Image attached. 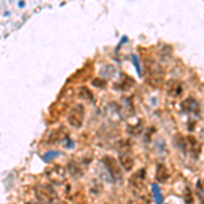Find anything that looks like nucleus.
I'll list each match as a JSON object with an SVG mask.
<instances>
[{"label":"nucleus","instance_id":"nucleus-18","mask_svg":"<svg viewBox=\"0 0 204 204\" xmlns=\"http://www.w3.org/2000/svg\"><path fill=\"white\" fill-rule=\"evenodd\" d=\"M131 57H132V61H134L135 67H136V71H137V74H139V76H141V65H140V63H139V60H137V56L132 55Z\"/></svg>","mask_w":204,"mask_h":204},{"label":"nucleus","instance_id":"nucleus-6","mask_svg":"<svg viewBox=\"0 0 204 204\" xmlns=\"http://www.w3.org/2000/svg\"><path fill=\"white\" fill-rule=\"evenodd\" d=\"M144 174H146V172L143 169H140L139 172H136L134 176L131 177L129 184H131V186H132V189H135L137 192L144 189Z\"/></svg>","mask_w":204,"mask_h":204},{"label":"nucleus","instance_id":"nucleus-12","mask_svg":"<svg viewBox=\"0 0 204 204\" xmlns=\"http://www.w3.org/2000/svg\"><path fill=\"white\" fill-rule=\"evenodd\" d=\"M167 93L173 95H180L182 93V87H181L180 83L177 82H170L169 87H167Z\"/></svg>","mask_w":204,"mask_h":204},{"label":"nucleus","instance_id":"nucleus-15","mask_svg":"<svg viewBox=\"0 0 204 204\" xmlns=\"http://www.w3.org/2000/svg\"><path fill=\"white\" fill-rule=\"evenodd\" d=\"M172 49H170L167 45H163V48H162V51H161V55H162V59H165V60H169L170 57H172Z\"/></svg>","mask_w":204,"mask_h":204},{"label":"nucleus","instance_id":"nucleus-16","mask_svg":"<svg viewBox=\"0 0 204 204\" xmlns=\"http://www.w3.org/2000/svg\"><path fill=\"white\" fill-rule=\"evenodd\" d=\"M80 97H87V99L89 101H93V94H91V91L87 89V87H82L80 89Z\"/></svg>","mask_w":204,"mask_h":204},{"label":"nucleus","instance_id":"nucleus-9","mask_svg":"<svg viewBox=\"0 0 204 204\" xmlns=\"http://www.w3.org/2000/svg\"><path fill=\"white\" fill-rule=\"evenodd\" d=\"M186 150H189V153L195 155V158L200 154V144H199V141L195 139L193 136H188L186 137Z\"/></svg>","mask_w":204,"mask_h":204},{"label":"nucleus","instance_id":"nucleus-20","mask_svg":"<svg viewBox=\"0 0 204 204\" xmlns=\"http://www.w3.org/2000/svg\"><path fill=\"white\" fill-rule=\"evenodd\" d=\"M29 204H38V203H29Z\"/></svg>","mask_w":204,"mask_h":204},{"label":"nucleus","instance_id":"nucleus-1","mask_svg":"<svg viewBox=\"0 0 204 204\" xmlns=\"http://www.w3.org/2000/svg\"><path fill=\"white\" fill-rule=\"evenodd\" d=\"M144 68L147 72V83L155 89L161 87L165 82V71H163L161 64L151 57H146Z\"/></svg>","mask_w":204,"mask_h":204},{"label":"nucleus","instance_id":"nucleus-4","mask_svg":"<svg viewBox=\"0 0 204 204\" xmlns=\"http://www.w3.org/2000/svg\"><path fill=\"white\" fill-rule=\"evenodd\" d=\"M103 163H105V167L109 173V176L112 177L113 181H121L122 180V172L120 169V165L117 163V161L114 159L113 157H105L103 158Z\"/></svg>","mask_w":204,"mask_h":204},{"label":"nucleus","instance_id":"nucleus-7","mask_svg":"<svg viewBox=\"0 0 204 204\" xmlns=\"http://www.w3.org/2000/svg\"><path fill=\"white\" fill-rule=\"evenodd\" d=\"M118 163L121 165V167L124 170L131 172V170L134 169V165H135L134 157L128 151H121V153L118 154Z\"/></svg>","mask_w":204,"mask_h":204},{"label":"nucleus","instance_id":"nucleus-19","mask_svg":"<svg viewBox=\"0 0 204 204\" xmlns=\"http://www.w3.org/2000/svg\"><path fill=\"white\" fill-rule=\"evenodd\" d=\"M93 84H94V86H98V87H103L105 86V82H103L102 79H95V80H93Z\"/></svg>","mask_w":204,"mask_h":204},{"label":"nucleus","instance_id":"nucleus-3","mask_svg":"<svg viewBox=\"0 0 204 204\" xmlns=\"http://www.w3.org/2000/svg\"><path fill=\"white\" fill-rule=\"evenodd\" d=\"M83 118H84V108L80 103H76L71 108V110L68 112L67 120L68 124L74 128H80L83 124Z\"/></svg>","mask_w":204,"mask_h":204},{"label":"nucleus","instance_id":"nucleus-13","mask_svg":"<svg viewBox=\"0 0 204 204\" xmlns=\"http://www.w3.org/2000/svg\"><path fill=\"white\" fill-rule=\"evenodd\" d=\"M151 191H153V195H154V199H155V203H157V204H162V203H163V197H162L161 189H159V186H158L157 184L151 185Z\"/></svg>","mask_w":204,"mask_h":204},{"label":"nucleus","instance_id":"nucleus-14","mask_svg":"<svg viewBox=\"0 0 204 204\" xmlns=\"http://www.w3.org/2000/svg\"><path fill=\"white\" fill-rule=\"evenodd\" d=\"M61 155V153L60 151H49V153H46V154H44L42 155V159L45 162H51L52 159H55L56 157H60Z\"/></svg>","mask_w":204,"mask_h":204},{"label":"nucleus","instance_id":"nucleus-2","mask_svg":"<svg viewBox=\"0 0 204 204\" xmlns=\"http://www.w3.org/2000/svg\"><path fill=\"white\" fill-rule=\"evenodd\" d=\"M35 197L42 204H56L59 201V196L55 189L48 185H37L35 186Z\"/></svg>","mask_w":204,"mask_h":204},{"label":"nucleus","instance_id":"nucleus-10","mask_svg":"<svg viewBox=\"0 0 204 204\" xmlns=\"http://www.w3.org/2000/svg\"><path fill=\"white\" fill-rule=\"evenodd\" d=\"M68 173L72 178H80L83 176V169L80 167V165H78L76 162H70L68 163Z\"/></svg>","mask_w":204,"mask_h":204},{"label":"nucleus","instance_id":"nucleus-11","mask_svg":"<svg viewBox=\"0 0 204 204\" xmlns=\"http://www.w3.org/2000/svg\"><path fill=\"white\" fill-rule=\"evenodd\" d=\"M155 177H157L158 181H161V182H165L167 178H169V172L166 169V166L163 163H159L157 166V173H155Z\"/></svg>","mask_w":204,"mask_h":204},{"label":"nucleus","instance_id":"nucleus-17","mask_svg":"<svg viewBox=\"0 0 204 204\" xmlns=\"http://www.w3.org/2000/svg\"><path fill=\"white\" fill-rule=\"evenodd\" d=\"M196 189H197V193L200 195L201 199H204V181H197Z\"/></svg>","mask_w":204,"mask_h":204},{"label":"nucleus","instance_id":"nucleus-5","mask_svg":"<svg viewBox=\"0 0 204 204\" xmlns=\"http://www.w3.org/2000/svg\"><path fill=\"white\" fill-rule=\"evenodd\" d=\"M46 176L53 184L60 185L67 178V170L64 169L63 166H53L52 169L46 170Z\"/></svg>","mask_w":204,"mask_h":204},{"label":"nucleus","instance_id":"nucleus-8","mask_svg":"<svg viewBox=\"0 0 204 204\" xmlns=\"http://www.w3.org/2000/svg\"><path fill=\"white\" fill-rule=\"evenodd\" d=\"M181 109L186 112V113H199V110H200V106H199V102L196 101L195 98L192 97H189V98L184 99V101L181 102Z\"/></svg>","mask_w":204,"mask_h":204}]
</instances>
